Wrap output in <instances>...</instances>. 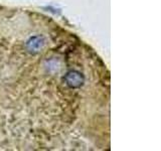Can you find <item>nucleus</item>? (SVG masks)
Here are the masks:
<instances>
[{"label":"nucleus","instance_id":"1","mask_svg":"<svg viewBox=\"0 0 161 151\" xmlns=\"http://www.w3.org/2000/svg\"><path fill=\"white\" fill-rule=\"evenodd\" d=\"M45 45V38L42 35H34L30 37L26 42V48L29 53H38L42 50Z\"/></svg>","mask_w":161,"mask_h":151},{"label":"nucleus","instance_id":"2","mask_svg":"<svg viewBox=\"0 0 161 151\" xmlns=\"http://www.w3.org/2000/svg\"><path fill=\"white\" fill-rule=\"evenodd\" d=\"M65 82L70 88H79L84 83V76L77 70H70L65 75Z\"/></svg>","mask_w":161,"mask_h":151}]
</instances>
